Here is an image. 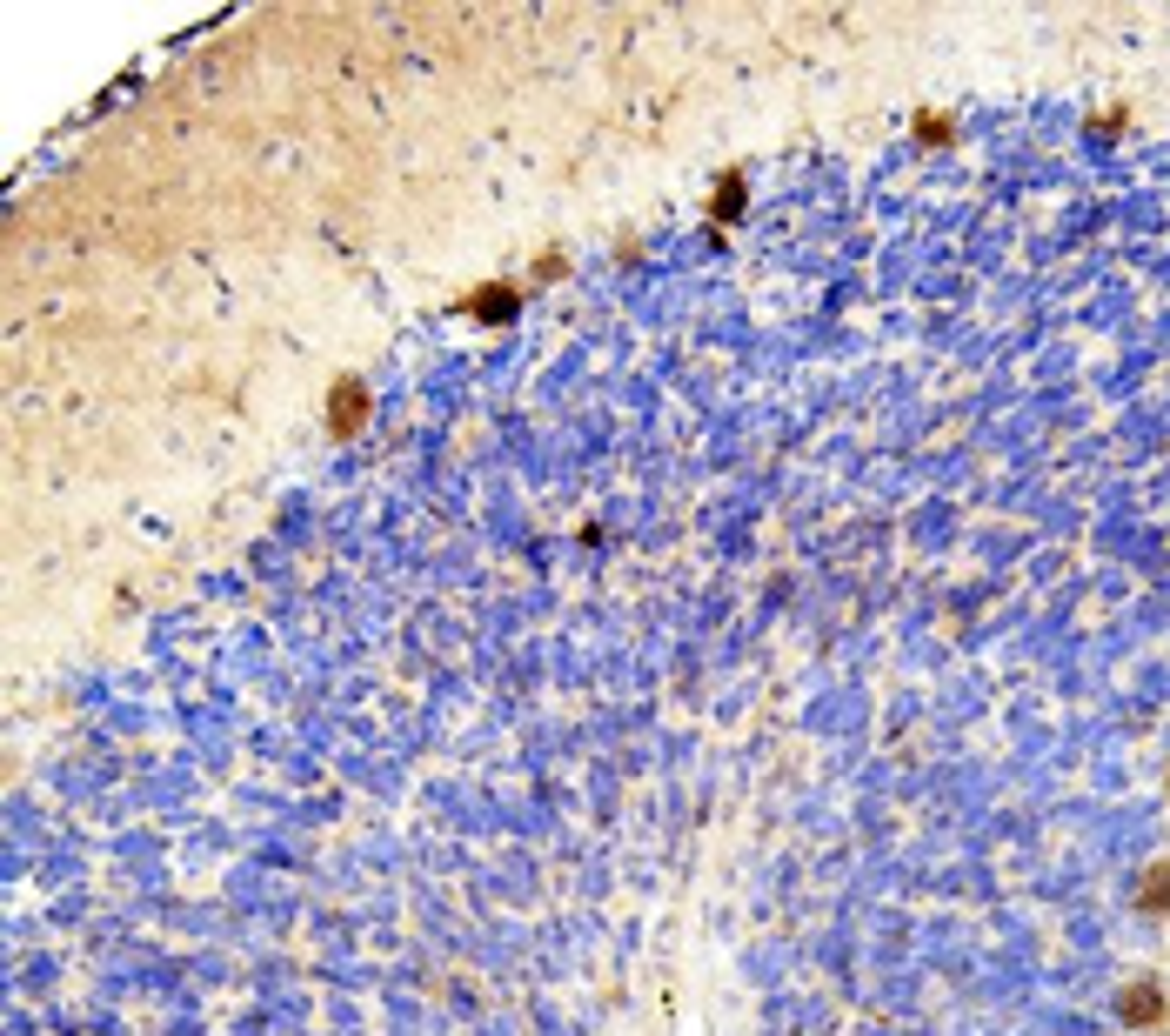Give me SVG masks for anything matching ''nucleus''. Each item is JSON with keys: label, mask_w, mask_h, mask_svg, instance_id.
Listing matches in <instances>:
<instances>
[{"label": "nucleus", "mask_w": 1170, "mask_h": 1036, "mask_svg": "<svg viewBox=\"0 0 1170 1036\" xmlns=\"http://www.w3.org/2000/svg\"><path fill=\"white\" fill-rule=\"evenodd\" d=\"M361 421H368V381L341 375V381H334V395H328V435L334 441H354V435H361Z\"/></svg>", "instance_id": "f257e3e1"}, {"label": "nucleus", "mask_w": 1170, "mask_h": 1036, "mask_svg": "<svg viewBox=\"0 0 1170 1036\" xmlns=\"http://www.w3.org/2000/svg\"><path fill=\"white\" fill-rule=\"evenodd\" d=\"M515 308H522V287H508V281H495V287H482V294L462 301V314H475V321H508Z\"/></svg>", "instance_id": "f03ea898"}, {"label": "nucleus", "mask_w": 1170, "mask_h": 1036, "mask_svg": "<svg viewBox=\"0 0 1170 1036\" xmlns=\"http://www.w3.org/2000/svg\"><path fill=\"white\" fill-rule=\"evenodd\" d=\"M1157 1016H1164V990H1157V983H1137V990L1124 996V1023L1144 1030V1023H1157Z\"/></svg>", "instance_id": "7ed1b4c3"}, {"label": "nucleus", "mask_w": 1170, "mask_h": 1036, "mask_svg": "<svg viewBox=\"0 0 1170 1036\" xmlns=\"http://www.w3.org/2000/svg\"><path fill=\"white\" fill-rule=\"evenodd\" d=\"M1137 909H1144V916H1164V909H1170V869H1150V876H1144Z\"/></svg>", "instance_id": "20e7f679"}, {"label": "nucleus", "mask_w": 1170, "mask_h": 1036, "mask_svg": "<svg viewBox=\"0 0 1170 1036\" xmlns=\"http://www.w3.org/2000/svg\"><path fill=\"white\" fill-rule=\"evenodd\" d=\"M736 215H743V175H723V188L709 201V221H736Z\"/></svg>", "instance_id": "39448f33"}]
</instances>
